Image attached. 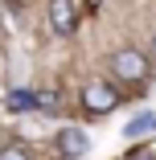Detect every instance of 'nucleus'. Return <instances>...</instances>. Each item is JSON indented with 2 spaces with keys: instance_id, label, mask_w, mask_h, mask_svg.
<instances>
[{
  "instance_id": "nucleus-1",
  "label": "nucleus",
  "mask_w": 156,
  "mask_h": 160,
  "mask_svg": "<svg viewBox=\"0 0 156 160\" xmlns=\"http://www.w3.org/2000/svg\"><path fill=\"white\" fill-rule=\"evenodd\" d=\"M111 74L119 82H144L148 78V58L140 49H119V53H111Z\"/></svg>"
},
{
  "instance_id": "nucleus-2",
  "label": "nucleus",
  "mask_w": 156,
  "mask_h": 160,
  "mask_svg": "<svg viewBox=\"0 0 156 160\" xmlns=\"http://www.w3.org/2000/svg\"><path fill=\"white\" fill-rule=\"evenodd\" d=\"M82 107L90 115H107L119 107V90L111 82H90V86H82Z\"/></svg>"
},
{
  "instance_id": "nucleus-3",
  "label": "nucleus",
  "mask_w": 156,
  "mask_h": 160,
  "mask_svg": "<svg viewBox=\"0 0 156 160\" xmlns=\"http://www.w3.org/2000/svg\"><path fill=\"white\" fill-rule=\"evenodd\" d=\"M74 21H78V12H74V0H49V25H53V33H74Z\"/></svg>"
},
{
  "instance_id": "nucleus-4",
  "label": "nucleus",
  "mask_w": 156,
  "mask_h": 160,
  "mask_svg": "<svg viewBox=\"0 0 156 160\" xmlns=\"http://www.w3.org/2000/svg\"><path fill=\"white\" fill-rule=\"evenodd\" d=\"M58 152L62 156H86L90 152V140H86V132H78V127H62L58 132Z\"/></svg>"
},
{
  "instance_id": "nucleus-5",
  "label": "nucleus",
  "mask_w": 156,
  "mask_h": 160,
  "mask_svg": "<svg viewBox=\"0 0 156 160\" xmlns=\"http://www.w3.org/2000/svg\"><path fill=\"white\" fill-rule=\"evenodd\" d=\"M152 127H156V115H136L128 127H123V136H128V140H136V136H144V132H152Z\"/></svg>"
},
{
  "instance_id": "nucleus-6",
  "label": "nucleus",
  "mask_w": 156,
  "mask_h": 160,
  "mask_svg": "<svg viewBox=\"0 0 156 160\" xmlns=\"http://www.w3.org/2000/svg\"><path fill=\"white\" fill-rule=\"evenodd\" d=\"M8 107H13V111H29V107H37V94H29V90H13V94H8Z\"/></svg>"
},
{
  "instance_id": "nucleus-7",
  "label": "nucleus",
  "mask_w": 156,
  "mask_h": 160,
  "mask_svg": "<svg viewBox=\"0 0 156 160\" xmlns=\"http://www.w3.org/2000/svg\"><path fill=\"white\" fill-rule=\"evenodd\" d=\"M0 160H29V152H25V148H17V144H8L4 152H0Z\"/></svg>"
},
{
  "instance_id": "nucleus-8",
  "label": "nucleus",
  "mask_w": 156,
  "mask_h": 160,
  "mask_svg": "<svg viewBox=\"0 0 156 160\" xmlns=\"http://www.w3.org/2000/svg\"><path fill=\"white\" fill-rule=\"evenodd\" d=\"M128 160H156V152H148V148H136V152H132Z\"/></svg>"
}]
</instances>
